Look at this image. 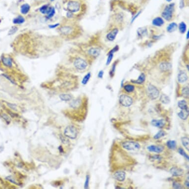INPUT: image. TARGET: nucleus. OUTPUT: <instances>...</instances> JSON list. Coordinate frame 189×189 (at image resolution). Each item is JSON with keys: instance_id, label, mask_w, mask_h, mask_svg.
<instances>
[{"instance_id": "nucleus-1", "label": "nucleus", "mask_w": 189, "mask_h": 189, "mask_svg": "<svg viewBox=\"0 0 189 189\" xmlns=\"http://www.w3.org/2000/svg\"><path fill=\"white\" fill-rule=\"evenodd\" d=\"M60 35L64 38L73 39L80 33V28L74 24H65L58 28Z\"/></svg>"}, {"instance_id": "nucleus-2", "label": "nucleus", "mask_w": 189, "mask_h": 189, "mask_svg": "<svg viewBox=\"0 0 189 189\" xmlns=\"http://www.w3.org/2000/svg\"><path fill=\"white\" fill-rule=\"evenodd\" d=\"M83 6L78 0H71L67 3V17L72 18L74 17V14H79L81 12V9Z\"/></svg>"}, {"instance_id": "nucleus-3", "label": "nucleus", "mask_w": 189, "mask_h": 189, "mask_svg": "<svg viewBox=\"0 0 189 189\" xmlns=\"http://www.w3.org/2000/svg\"><path fill=\"white\" fill-rule=\"evenodd\" d=\"M72 62L73 66L78 71H85L88 67V61L80 56L73 58Z\"/></svg>"}, {"instance_id": "nucleus-4", "label": "nucleus", "mask_w": 189, "mask_h": 189, "mask_svg": "<svg viewBox=\"0 0 189 189\" xmlns=\"http://www.w3.org/2000/svg\"><path fill=\"white\" fill-rule=\"evenodd\" d=\"M174 12L175 4L172 3L166 6L161 13V15L167 22H170L174 18Z\"/></svg>"}, {"instance_id": "nucleus-5", "label": "nucleus", "mask_w": 189, "mask_h": 189, "mask_svg": "<svg viewBox=\"0 0 189 189\" xmlns=\"http://www.w3.org/2000/svg\"><path fill=\"white\" fill-rule=\"evenodd\" d=\"M146 93L148 96L152 100H155L159 97L160 92L159 89L152 84H149L147 86Z\"/></svg>"}, {"instance_id": "nucleus-6", "label": "nucleus", "mask_w": 189, "mask_h": 189, "mask_svg": "<svg viewBox=\"0 0 189 189\" xmlns=\"http://www.w3.org/2000/svg\"><path fill=\"white\" fill-rule=\"evenodd\" d=\"M122 146L125 150L129 151H137L141 148V145L139 143L132 141L123 142L122 144Z\"/></svg>"}, {"instance_id": "nucleus-7", "label": "nucleus", "mask_w": 189, "mask_h": 189, "mask_svg": "<svg viewBox=\"0 0 189 189\" xmlns=\"http://www.w3.org/2000/svg\"><path fill=\"white\" fill-rule=\"evenodd\" d=\"M78 131L74 126H69L67 127L64 132L65 135L68 138L71 139H75L78 135Z\"/></svg>"}, {"instance_id": "nucleus-8", "label": "nucleus", "mask_w": 189, "mask_h": 189, "mask_svg": "<svg viewBox=\"0 0 189 189\" xmlns=\"http://www.w3.org/2000/svg\"><path fill=\"white\" fill-rule=\"evenodd\" d=\"M119 102L122 106L125 107H129L133 103V99L126 94H122L119 96Z\"/></svg>"}, {"instance_id": "nucleus-9", "label": "nucleus", "mask_w": 189, "mask_h": 189, "mask_svg": "<svg viewBox=\"0 0 189 189\" xmlns=\"http://www.w3.org/2000/svg\"><path fill=\"white\" fill-rule=\"evenodd\" d=\"M87 56L92 59H96L101 53V50L98 47L90 48L87 51Z\"/></svg>"}, {"instance_id": "nucleus-10", "label": "nucleus", "mask_w": 189, "mask_h": 189, "mask_svg": "<svg viewBox=\"0 0 189 189\" xmlns=\"http://www.w3.org/2000/svg\"><path fill=\"white\" fill-rule=\"evenodd\" d=\"M172 68L171 64L168 61L164 60L160 62L159 65V69L162 72H168Z\"/></svg>"}, {"instance_id": "nucleus-11", "label": "nucleus", "mask_w": 189, "mask_h": 189, "mask_svg": "<svg viewBox=\"0 0 189 189\" xmlns=\"http://www.w3.org/2000/svg\"><path fill=\"white\" fill-rule=\"evenodd\" d=\"M119 30L117 28H114L107 34L106 37L108 41L112 42L113 41L116 37V36L118 33Z\"/></svg>"}, {"instance_id": "nucleus-12", "label": "nucleus", "mask_w": 189, "mask_h": 189, "mask_svg": "<svg viewBox=\"0 0 189 189\" xmlns=\"http://www.w3.org/2000/svg\"><path fill=\"white\" fill-rule=\"evenodd\" d=\"M113 178L119 182H123L126 178V173L124 171H117L113 174Z\"/></svg>"}, {"instance_id": "nucleus-13", "label": "nucleus", "mask_w": 189, "mask_h": 189, "mask_svg": "<svg viewBox=\"0 0 189 189\" xmlns=\"http://www.w3.org/2000/svg\"><path fill=\"white\" fill-rule=\"evenodd\" d=\"M148 150L151 152H153L155 153H160L164 150V147L161 145H151L147 148Z\"/></svg>"}, {"instance_id": "nucleus-14", "label": "nucleus", "mask_w": 189, "mask_h": 189, "mask_svg": "<svg viewBox=\"0 0 189 189\" xmlns=\"http://www.w3.org/2000/svg\"><path fill=\"white\" fill-rule=\"evenodd\" d=\"M188 79V75L185 71H180L178 74V81L180 83L186 82Z\"/></svg>"}, {"instance_id": "nucleus-15", "label": "nucleus", "mask_w": 189, "mask_h": 189, "mask_svg": "<svg viewBox=\"0 0 189 189\" xmlns=\"http://www.w3.org/2000/svg\"><path fill=\"white\" fill-rule=\"evenodd\" d=\"M170 173L174 176H180L184 174V170L181 168L173 167L170 169Z\"/></svg>"}, {"instance_id": "nucleus-16", "label": "nucleus", "mask_w": 189, "mask_h": 189, "mask_svg": "<svg viewBox=\"0 0 189 189\" xmlns=\"http://www.w3.org/2000/svg\"><path fill=\"white\" fill-rule=\"evenodd\" d=\"M151 124L154 127L161 128L165 126V122L163 119H153L152 121Z\"/></svg>"}, {"instance_id": "nucleus-17", "label": "nucleus", "mask_w": 189, "mask_h": 189, "mask_svg": "<svg viewBox=\"0 0 189 189\" xmlns=\"http://www.w3.org/2000/svg\"><path fill=\"white\" fill-rule=\"evenodd\" d=\"M2 61L4 65L6 66L7 67H12L13 62L11 58L9 57H3L2 58Z\"/></svg>"}, {"instance_id": "nucleus-18", "label": "nucleus", "mask_w": 189, "mask_h": 189, "mask_svg": "<svg viewBox=\"0 0 189 189\" xmlns=\"http://www.w3.org/2000/svg\"><path fill=\"white\" fill-rule=\"evenodd\" d=\"M152 23L153 25L155 26L160 27L164 24V22L163 18L160 17H157L154 19H153V20Z\"/></svg>"}, {"instance_id": "nucleus-19", "label": "nucleus", "mask_w": 189, "mask_h": 189, "mask_svg": "<svg viewBox=\"0 0 189 189\" xmlns=\"http://www.w3.org/2000/svg\"><path fill=\"white\" fill-rule=\"evenodd\" d=\"M82 104V101L80 99H77L73 100L70 104V107L74 109H77L79 108Z\"/></svg>"}, {"instance_id": "nucleus-20", "label": "nucleus", "mask_w": 189, "mask_h": 189, "mask_svg": "<svg viewBox=\"0 0 189 189\" xmlns=\"http://www.w3.org/2000/svg\"><path fill=\"white\" fill-rule=\"evenodd\" d=\"M145 75L144 73H142L140 74V75L139 76V77H138V78L137 80H132L131 81L133 83H135V84H137L140 85V84H143L145 82Z\"/></svg>"}, {"instance_id": "nucleus-21", "label": "nucleus", "mask_w": 189, "mask_h": 189, "mask_svg": "<svg viewBox=\"0 0 189 189\" xmlns=\"http://www.w3.org/2000/svg\"><path fill=\"white\" fill-rule=\"evenodd\" d=\"M189 115V109L181 110L180 112L178 113V116L182 120H186Z\"/></svg>"}, {"instance_id": "nucleus-22", "label": "nucleus", "mask_w": 189, "mask_h": 189, "mask_svg": "<svg viewBox=\"0 0 189 189\" xmlns=\"http://www.w3.org/2000/svg\"><path fill=\"white\" fill-rule=\"evenodd\" d=\"M178 106L181 110H185L188 109L187 102L185 100H181L178 102Z\"/></svg>"}, {"instance_id": "nucleus-23", "label": "nucleus", "mask_w": 189, "mask_h": 189, "mask_svg": "<svg viewBox=\"0 0 189 189\" xmlns=\"http://www.w3.org/2000/svg\"><path fill=\"white\" fill-rule=\"evenodd\" d=\"M178 27V25L175 22H172L168 25L167 27V32L169 33H172L175 31Z\"/></svg>"}, {"instance_id": "nucleus-24", "label": "nucleus", "mask_w": 189, "mask_h": 189, "mask_svg": "<svg viewBox=\"0 0 189 189\" xmlns=\"http://www.w3.org/2000/svg\"><path fill=\"white\" fill-rule=\"evenodd\" d=\"M25 22V19L22 16H18L13 20V23L15 24H22Z\"/></svg>"}, {"instance_id": "nucleus-25", "label": "nucleus", "mask_w": 189, "mask_h": 189, "mask_svg": "<svg viewBox=\"0 0 189 189\" xmlns=\"http://www.w3.org/2000/svg\"><path fill=\"white\" fill-rule=\"evenodd\" d=\"M59 98L64 101H69L72 100L73 97L70 94H63L59 95Z\"/></svg>"}, {"instance_id": "nucleus-26", "label": "nucleus", "mask_w": 189, "mask_h": 189, "mask_svg": "<svg viewBox=\"0 0 189 189\" xmlns=\"http://www.w3.org/2000/svg\"><path fill=\"white\" fill-rule=\"evenodd\" d=\"M160 100L164 104H168L170 102V99L169 97L164 94H162L161 95Z\"/></svg>"}, {"instance_id": "nucleus-27", "label": "nucleus", "mask_w": 189, "mask_h": 189, "mask_svg": "<svg viewBox=\"0 0 189 189\" xmlns=\"http://www.w3.org/2000/svg\"><path fill=\"white\" fill-rule=\"evenodd\" d=\"M167 146L168 148L171 150H174L176 149L177 146V143L174 140H169L166 143Z\"/></svg>"}, {"instance_id": "nucleus-28", "label": "nucleus", "mask_w": 189, "mask_h": 189, "mask_svg": "<svg viewBox=\"0 0 189 189\" xmlns=\"http://www.w3.org/2000/svg\"><path fill=\"white\" fill-rule=\"evenodd\" d=\"M30 10V6L29 5L26 4L23 5L21 7V13L23 15L27 14Z\"/></svg>"}, {"instance_id": "nucleus-29", "label": "nucleus", "mask_w": 189, "mask_h": 189, "mask_svg": "<svg viewBox=\"0 0 189 189\" xmlns=\"http://www.w3.org/2000/svg\"><path fill=\"white\" fill-rule=\"evenodd\" d=\"M181 141L183 144V145L185 146V148L186 149V150L189 151V138L184 137L182 138Z\"/></svg>"}, {"instance_id": "nucleus-30", "label": "nucleus", "mask_w": 189, "mask_h": 189, "mask_svg": "<svg viewBox=\"0 0 189 189\" xmlns=\"http://www.w3.org/2000/svg\"><path fill=\"white\" fill-rule=\"evenodd\" d=\"M179 30L180 32L182 34H184L187 30V25L184 22H181L179 25Z\"/></svg>"}, {"instance_id": "nucleus-31", "label": "nucleus", "mask_w": 189, "mask_h": 189, "mask_svg": "<svg viewBox=\"0 0 189 189\" xmlns=\"http://www.w3.org/2000/svg\"><path fill=\"white\" fill-rule=\"evenodd\" d=\"M124 89L127 93H131L135 90V86L132 84H127L124 86Z\"/></svg>"}, {"instance_id": "nucleus-32", "label": "nucleus", "mask_w": 189, "mask_h": 189, "mask_svg": "<svg viewBox=\"0 0 189 189\" xmlns=\"http://www.w3.org/2000/svg\"><path fill=\"white\" fill-rule=\"evenodd\" d=\"M166 133L165 131H164L163 130H160L154 135L153 138L154 139H156V140L159 139L164 137L165 135H166Z\"/></svg>"}, {"instance_id": "nucleus-33", "label": "nucleus", "mask_w": 189, "mask_h": 189, "mask_svg": "<svg viewBox=\"0 0 189 189\" xmlns=\"http://www.w3.org/2000/svg\"><path fill=\"white\" fill-rule=\"evenodd\" d=\"M91 77V73L90 72H88L87 74L84 76L82 80V84L83 85H86L89 81L90 78Z\"/></svg>"}, {"instance_id": "nucleus-34", "label": "nucleus", "mask_w": 189, "mask_h": 189, "mask_svg": "<svg viewBox=\"0 0 189 189\" xmlns=\"http://www.w3.org/2000/svg\"><path fill=\"white\" fill-rule=\"evenodd\" d=\"M55 14V10L54 8L50 7L47 13V17L49 19L51 18V17L54 16Z\"/></svg>"}, {"instance_id": "nucleus-35", "label": "nucleus", "mask_w": 189, "mask_h": 189, "mask_svg": "<svg viewBox=\"0 0 189 189\" xmlns=\"http://www.w3.org/2000/svg\"><path fill=\"white\" fill-rule=\"evenodd\" d=\"M189 87L188 86H186V87H183L182 89V91H181V93H182V96L186 98H188L189 94Z\"/></svg>"}, {"instance_id": "nucleus-36", "label": "nucleus", "mask_w": 189, "mask_h": 189, "mask_svg": "<svg viewBox=\"0 0 189 189\" xmlns=\"http://www.w3.org/2000/svg\"><path fill=\"white\" fill-rule=\"evenodd\" d=\"M117 61L118 60L115 61L113 65H112V67H111V69L110 71V72H109V74H110V77H112L114 75V73H115V68H116V65L117 64Z\"/></svg>"}, {"instance_id": "nucleus-37", "label": "nucleus", "mask_w": 189, "mask_h": 189, "mask_svg": "<svg viewBox=\"0 0 189 189\" xmlns=\"http://www.w3.org/2000/svg\"><path fill=\"white\" fill-rule=\"evenodd\" d=\"M113 52H111V51H109V52L108 54V58H107V62H106V65H109L110 62L112 59V58H113Z\"/></svg>"}, {"instance_id": "nucleus-38", "label": "nucleus", "mask_w": 189, "mask_h": 189, "mask_svg": "<svg viewBox=\"0 0 189 189\" xmlns=\"http://www.w3.org/2000/svg\"><path fill=\"white\" fill-rule=\"evenodd\" d=\"M178 152H179V153L182 155V156H183L184 157H185L186 159H187L188 160H189V156L186 153V152L184 151V150L182 148H179V149H178Z\"/></svg>"}, {"instance_id": "nucleus-39", "label": "nucleus", "mask_w": 189, "mask_h": 189, "mask_svg": "<svg viewBox=\"0 0 189 189\" xmlns=\"http://www.w3.org/2000/svg\"><path fill=\"white\" fill-rule=\"evenodd\" d=\"M18 30V28L16 26H13L9 30L8 35H12L14 34L16 32V31Z\"/></svg>"}, {"instance_id": "nucleus-40", "label": "nucleus", "mask_w": 189, "mask_h": 189, "mask_svg": "<svg viewBox=\"0 0 189 189\" xmlns=\"http://www.w3.org/2000/svg\"><path fill=\"white\" fill-rule=\"evenodd\" d=\"M49 7L47 5H46V6H44L43 7H42L40 9V12L41 13H42L43 14H47L48 10L49 9Z\"/></svg>"}, {"instance_id": "nucleus-41", "label": "nucleus", "mask_w": 189, "mask_h": 189, "mask_svg": "<svg viewBox=\"0 0 189 189\" xmlns=\"http://www.w3.org/2000/svg\"><path fill=\"white\" fill-rule=\"evenodd\" d=\"M146 32V30L145 29L139 28L138 29V34L139 36H142L144 35L145 33Z\"/></svg>"}, {"instance_id": "nucleus-42", "label": "nucleus", "mask_w": 189, "mask_h": 189, "mask_svg": "<svg viewBox=\"0 0 189 189\" xmlns=\"http://www.w3.org/2000/svg\"><path fill=\"white\" fill-rule=\"evenodd\" d=\"M172 185H173V188H174V189H182L183 188L182 185L180 183H178V182H173Z\"/></svg>"}, {"instance_id": "nucleus-43", "label": "nucleus", "mask_w": 189, "mask_h": 189, "mask_svg": "<svg viewBox=\"0 0 189 189\" xmlns=\"http://www.w3.org/2000/svg\"><path fill=\"white\" fill-rule=\"evenodd\" d=\"M89 179H90V177H89V175H87L86 176V181H85V189H87L88 188V186H89Z\"/></svg>"}, {"instance_id": "nucleus-44", "label": "nucleus", "mask_w": 189, "mask_h": 189, "mask_svg": "<svg viewBox=\"0 0 189 189\" xmlns=\"http://www.w3.org/2000/svg\"><path fill=\"white\" fill-rule=\"evenodd\" d=\"M2 116L5 119V120L8 123H9L10 122V118H9V117L8 116H7V115L6 114H3L2 115Z\"/></svg>"}, {"instance_id": "nucleus-45", "label": "nucleus", "mask_w": 189, "mask_h": 189, "mask_svg": "<svg viewBox=\"0 0 189 189\" xmlns=\"http://www.w3.org/2000/svg\"><path fill=\"white\" fill-rule=\"evenodd\" d=\"M59 25H60V24H59V23H56V24H55L50 25L49 26V27L50 28L53 29V28H56L58 27Z\"/></svg>"}, {"instance_id": "nucleus-46", "label": "nucleus", "mask_w": 189, "mask_h": 189, "mask_svg": "<svg viewBox=\"0 0 189 189\" xmlns=\"http://www.w3.org/2000/svg\"><path fill=\"white\" fill-rule=\"evenodd\" d=\"M103 73H104L103 71H102V70L100 71L99 72L98 77L100 78H102V77H103Z\"/></svg>"}, {"instance_id": "nucleus-47", "label": "nucleus", "mask_w": 189, "mask_h": 189, "mask_svg": "<svg viewBox=\"0 0 189 189\" xmlns=\"http://www.w3.org/2000/svg\"><path fill=\"white\" fill-rule=\"evenodd\" d=\"M184 3L183 0H181V2H180V6L181 8H182V7H184Z\"/></svg>"}, {"instance_id": "nucleus-48", "label": "nucleus", "mask_w": 189, "mask_h": 189, "mask_svg": "<svg viewBox=\"0 0 189 189\" xmlns=\"http://www.w3.org/2000/svg\"><path fill=\"white\" fill-rule=\"evenodd\" d=\"M185 185L186 186V187H187L188 188H189V180L188 181H186L185 182Z\"/></svg>"}, {"instance_id": "nucleus-49", "label": "nucleus", "mask_w": 189, "mask_h": 189, "mask_svg": "<svg viewBox=\"0 0 189 189\" xmlns=\"http://www.w3.org/2000/svg\"><path fill=\"white\" fill-rule=\"evenodd\" d=\"M187 39H189V31L187 32Z\"/></svg>"}, {"instance_id": "nucleus-50", "label": "nucleus", "mask_w": 189, "mask_h": 189, "mask_svg": "<svg viewBox=\"0 0 189 189\" xmlns=\"http://www.w3.org/2000/svg\"><path fill=\"white\" fill-rule=\"evenodd\" d=\"M166 1L168 2H170L172 0H166Z\"/></svg>"}, {"instance_id": "nucleus-51", "label": "nucleus", "mask_w": 189, "mask_h": 189, "mask_svg": "<svg viewBox=\"0 0 189 189\" xmlns=\"http://www.w3.org/2000/svg\"><path fill=\"white\" fill-rule=\"evenodd\" d=\"M1 22V19H0V23Z\"/></svg>"}, {"instance_id": "nucleus-52", "label": "nucleus", "mask_w": 189, "mask_h": 189, "mask_svg": "<svg viewBox=\"0 0 189 189\" xmlns=\"http://www.w3.org/2000/svg\"><path fill=\"white\" fill-rule=\"evenodd\" d=\"M52 1H53V0H52Z\"/></svg>"}]
</instances>
